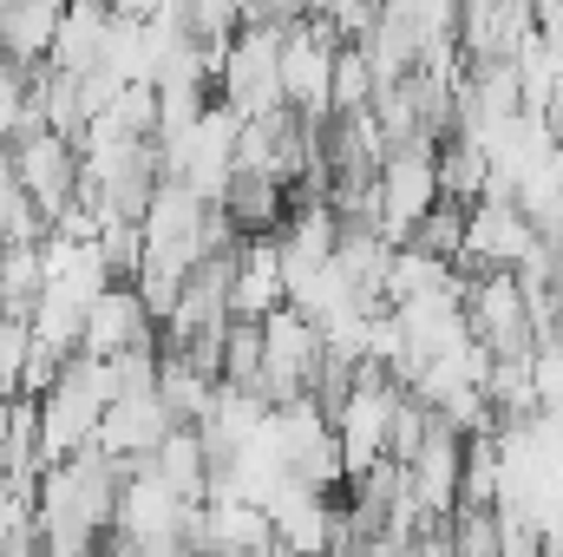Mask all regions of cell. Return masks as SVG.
I'll use <instances>...</instances> for the list:
<instances>
[{"label":"cell","mask_w":563,"mask_h":557,"mask_svg":"<svg viewBox=\"0 0 563 557\" xmlns=\"http://www.w3.org/2000/svg\"><path fill=\"white\" fill-rule=\"evenodd\" d=\"M125 466L119 452H106L99 439L59 452L40 466V485H33V525H40V545L46 551H92L106 545L112 532V505H119V485H125Z\"/></svg>","instance_id":"cell-1"},{"label":"cell","mask_w":563,"mask_h":557,"mask_svg":"<svg viewBox=\"0 0 563 557\" xmlns=\"http://www.w3.org/2000/svg\"><path fill=\"white\" fill-rule=\"evenodd\" d=\"M106 401H112V361L73 348L66 368L53 374V387L33 394V414H40V459H59V452H73V446H86V439L99 433Z\"/></svg>","instance_id":"cell-2"},{"label":"cell","mask_w":563,"mask_h":557,"mask_svg":"<svg viewBox=\"0 0 563 557\" xmlns=\"http://www.w3.org/2000/svg\"><path fill=\"white\" fill-rule=\"evenodd\" d=\"M13 184L33 197V210L53 223L59 210H66V197L79 190V139H66V132H53V125H26V132H13Z\"/></svg>","instance_id":"cell-3"},{"label":"cell","mask_w":563,"mask_h":557,"mask_svg":"<svg viewBox=\"0 0 563 557\" xmlns=\"http://www.w3.org/2000/svg\"><path fill=\"white\" fill-rule=\"evenodd\" d=\"M531 243H538V223H531L511 197H478V204H465V237H459L452 270H459V276H478V270H511Z\"/></svg>","instance_id":"cell-4"},{"label":"cell","mask_w":563,"mask_h":557,"mask_svg":"<svg viewBox=\"0 0 563 557\" xmlns=\"http://www.w3.org/2000/svg\"><path fill=\"white\" fill-rule=\"evenodd\" d=\"M157 341V315L144 308L139 282L132 276H112L92 302H86V321H79V348L86 354H125V348H151Z\"/></svg>","instance_id":"cell-5"},{"label":"cell","mask_w":563,"mask_h":557,"mask_svg":"<svg viewBox=\"0 0 563 557\" xmlns=\"http://www.w3.org/2000/svg\"><path fill=\"white\" fill-rule=\"evenodd\" d=\"M170 426H177V419H170V407L157 401V381H151V387H119V394L106 401L92 439H99L106 452H119V459H144Z\"/></svg>","instance_id":"cell-6"},{"label":"cell","mask_w":563,"mask_h":557,"mask_svg":"<svg viewBox=\"0 0 563 557\" xmlns=\"http://www.w3.org/2000/svg\"><path fill=\"white\" fill-rule=\"evenodd\" d=\"M276 302H282V250L276 230H256V237L236 243V263H230V315L263 321Z\"/></svg>","instance_id":"cell-7"},{"label":"cell","mask_w":563,"mask_h":557,"mask_svg":"<svg viewBox=\"0 0 563 557\" xmlns=\"http://www.w3.org/2000/svg\"><path fill=\"white\" fill-rule=\"evenodd\" d=\"M144 466H151L177 499L203 505V492H210V459H203V433H197V419H177V426L144 452Z\"/></svg>","instance_id":"cell-8"},{"label":"cell","mask_w":563,"mask_h":557,"mask_svg":"<svg viewBox=\"0 0 563 557\" xmlns=\"http://www.w3.org/2000/svg\"><path fill=\"white\" fill-rule=\"evenodd\" d=\"M59 13H66V0H7V7H0V59L40 66V59L53 53Z\"/></svg>","instance_id":"cell-9"},{"label":"cell","mask_w":563,"mask_h":557,"mask_svg":"<svg viewBox=\"0 0 563 557\" xmlns=\"http://www.w3.org/2000/svg\"><path fill=\"white\" fill-rule=\"evenodd\" d=\"M217 210H223V217H230L243 237H256V230H276L282 210H288V197H282V177L236 164V171H230V184H223V197H217Z\"/></svg>","instance_id":"cell-10"},{"label":"cell","mask_w":563,"mask_h":557,"mask_svg":"<svg viewBox=\"0 0 563 557\" xmlns=\"http://www.w3.org/2000/svg\"><path fill=\"white\" fill-rule=\"evenodd\" d=\"M106 26H112V7L106 0H66V13H59V33H53V66H66V73H86V66H99V53H106Z\"/></svg>","instance_id":"cell-11"},{"label":"cell","mask_w":563,"mask_h":557,"mask_svg":"<svg viewBox=\"0 0 563 557\" xmlns=\"http://www.w3.org/2000/svg\"><path fill=\"white\" fill-rule=\"evenodd\" d=\"M40 282H46L40 243H0V315L26 321L33 302H40Z\"/></svg>","instance_id":"cell-12"},{"label":"cell","mask_w":563,"mask_h":557,"mask_svg":"<svg viewBox=\"0 0 563 557\" xmlns=\"http://www.w3.org/2000/svg\"><path fill=\"white\" fill-rule=\"evenodd\" d=\"M367 99H374V73H367L361 46L341 40V46H334V79H328V112H354V106H367Z\"/></svg>","instance_id":"cell-13"},{"label":"cell","mask_w":563,"mask_h":557,"mask_svg":"<svg viewBox=\"0 0 563 557\" xmlns=\"http://www.w3.org/2000/svg\"><path fill=\"white\" fill-rule=\"evenodd\" d=\"M445 525H452V551L459 557H498V512L492 505H452L445 512Z\"/></svg>","instance_id":"cell-14"},{"label":"cell","mask_w":563,"mask_h":557,"mask_svg":"<svg viewBox=\"0 0 563 557\" xmlns=\"http://www.w3.org/2000/svg\"><path fill=\"white\" fill-rule=\"evenodd\" d=\"M26 348H33V328L0 315V401L20 394V374H26Z\"/></svg>","instance_id":"cell-15"}]
</instances>
